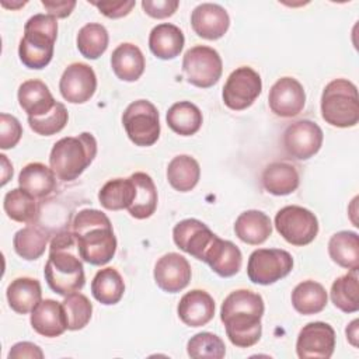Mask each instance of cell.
<instances>
[{
  "mask_svg": "<svg viewBox=\"0 0 359 359\" xmlns=\"http://www.w3.org/2000/svg\"><path fill=\"white\" fill-rule=\"evenodd\" d=\"M175 245L196 259L203 261L205 252L216 238V234L198 219H185L172 229Z\"/></svg>",
  "mask_w": 359,
  "mask_h": 359,
  "instance_id": "cell-16",
  "label": "cell"
},
{
  "mask_svg": "<svg viewBox=\"0 0 359 359\" xmlns=\"http://www.w3.org/2000/svg\"><path fill=\"white\" fill-rule=\"evenodd\" d=\"M43 273L48 286L60 296L66 297L83 289L84 268L72 231H60L52 238Z\"/></svg>",
  "mask_w": 359,
  "mask_h": 359,
  "instance_id": "cell-2",
  "label": "cell"
},
{
  "mask_svg": "<svg viewBox=\"0 0 359 359\" xmlns=\"http://www.w3.org/2000/svg\"><path fill=\"white\" fill-rule=\"evenodd\" d=\"M331 300L337 309L344 313H355L359 310V287L358 271L337 278L331 286Z\"/></svg>",
  "mask_w": 359,
  "mask_h": 359,
  "instance_id": "cell-37",
  "label": "cell"
},
{
  "mask_svg": "<svg viewBox=\"0 0 359 359\" xmlns=\"http://www.w3.org/2000/svg\"><path fill=\"white\" fill-rule=\"evenodd\" d=\"M203 261L219 276L230 278L240 271L243 264V255L240 248L234 243L216 236V238L205 252Z\"/></svg>",
  "mask_w": 359,
  "mask_h": 359,
  "instance_id": "cell-20",
  "label": "cell"
},
{
  "mask_svg": "<svg viewBox=\"0 0 359 359\" xmlns=\"http://www.w3.org/2000/svg\"><path fill=\"white\" fill-rule=\"evenodd\" d=\"M125 292V283L121 273L115 268L100 269L91 282V293L101 304H116Z\"/></svg>",
  "mask_w": 359,
  "mask_h": 359,
  "instance_id": "cell-35",
  "label": "cell"
},
{
  "mask_svg": "<svg viewBox=\"0 0 359 359\" xmlns=\"http://www.w3.org/2000/svg\"><path fill=\"white\" fill-rule=\"evenodd\" d=\"M335 349V331L323 321H314L304 325L296 341V352L302 359L321 358L328 359Z\"/></svg>",
  "mask_w": 359,
  "mask_h": 359,
  "instance_id": "cell-13",
  "label": "cell"
},
{
  "mask_svg": "<svg viewBox=\"0 0 359 359\" xmlns=\"http://www.w3.org/2000/svg\"><path fill=\"white\" fill-rule=\"evenodd\" d=\"M136 196V185L129 178H114L102 185L98 192V201L108 210L128 209Z\"/></svg>",
  "mask_w": 359,
  "mask_h": 359,
  "instance_id": "cell-34",
  "label": "cell"
},
{
  "mask_svg": "<svg viewBox=\"0 0 359 359\" xmlns=\"http://www.w3.org/2000/svg\"><path fill=\"white\" fill-rule=\"evenodd\" d=\"M165 119L170 129L181 136L195 135L202 126V112L191 101L172 104L167 111Z\"/></svg>",
  "mask_w": 359,
  "mask_h": 359,
  "instance_id": "cell-32",
  "label": "cell"
},
{
  "mask_svg": "<svg viewBox=\"0 0 359 359\" xmlns=\"http://www.w3.org/2000/svg\"><path fill=\"white\" fill-rule=\"evenodd\" d=\"M201 177L199 163L188 156L180 154L175 156L167 167V180L170 185L180 192H188L194 189Z\"/></svg>",
  "mask_w": 359,
  "mask_h": 359,
  "instance_id": "cell-33",
  "label": "cell"
},
{
  "mask_svg": "<svg viewBox=\"0 0 359 359\" xmlns=\"http://www.w3.org/2000/svg\"><path fill=\"white\" fill-rule=\"evenodd\" d=\"M180 6L178 0H143L142 7L144 13L153 18L171 17Z\"/></svg>",
  "mask_w": 359,
  "mask_h": 359,
  "instance_id": "cell-44",
  "label": "cell"
},
{
  "mask_svg": "<svg viewBox=\"0 0 359 359\" xmlns=\"http://www.w3.org/2000/svg\"><path fill=\"white\" fill-rule=\"evenodd\" d=\"M321 128L310 121L302 119L290 123L283 132V149L290 158L309 160L313 157L323 144Z\"/></svg>",
  "mask_w": 359,
  "mask_h": 359,
  "instance_id": "cell-12",
  "label": "cell"
},
{
  "mask_svg": "<svg viewBox=\"0 0 359 359\" xmlns=\"http://www.w3.org/2000/svg\"><path fill=\"white\" fill-rule=\"evenodd\" d=\"M72 233L79 255L91 265H105L116 251V237L108 216L97 209H81L73 219Z\"/></svg>",
  "mask_w": 359,
  "mask_h": 359,
  "instance_id": "cell-3",
  "label": "cell"
},
{
  "mask_svg": "<svg viewBox=\"0 0 359 359\" xmlns=\"http://www.w3.org/2000/svg\"><path fill=\"white\" fill-rule=\"evenodd\" d=\"M29 321L32 328L39 335L48 338L59 337L67 330L62 303L55 302L52 299L41 300L39 304L31 311Z\"/></svg>",
  "mask_w": 359,
  "mask_h": 359,
  "instance_id": "cell-22",
  "label": "cell"
},
{
  "mask_svg": "<svg viewBox=\"0 0 359 359\" xmlns=\"http://www.w3.org/2000/svg\"><path fill=\"white\" fill-rule=\"evenodd\" d=\"M41 3L55 18H66L76 7L74 0H42Z\"/></svg>",
  "mask_w": 359,
  "mask_h": 359,
  "instance_id": "cell-46",
  "label": "cell"
},
{
  "mask_svg": "<svg viewBox=\"0 0 359 359\" xmlns=\"http://www.w3.org/2000/svg\"><path fill=\"white\" fill-rule=\"evenodd\" d=\"M20 359V358H38L42 359L43 358V352L41 351V348L32 342H18L15 345H13V348L8 352V359Z\"/></svg>",
  "mask_w": 359,
  "mask_h": 359,
  "instance_id": "cell-47",
  "label": "cell"
},
{
  "mask_svg": "<svg viewBox=\"0 0 359 359\" xmlns=\"http://www.w3.org/2000/svg\"><path fill=\"white\" fill-rule=\"evenodd\" d=\"M77 49L87 59H98L108 48L109 36L104 25L98 22H88L79 29Z\"/></svg>",
  "mask_w": 359,
  "mask_h": 359,
  "instance_id": "cell-39",
  "label": "cell"
},
{
  "mask_svg": "<svg viewBox=\"0 0 359 359\" xmlns=\"http://www.w3.org/2000/svg\"><path fill=\"white\" fill-rule=\"evenodd\" d=\"M325 287L314 280H303L292 292V304L294 310L304 316H311L323 311L327 306Z\"/></svg>",
  "mask_w": 359,
  "mask_h": 359,
  "instance_id": "cell-30",
  "label": "cell"
},
{
  "mask_svg": "<svg viewBox=\"0 0 359 359\" xmlns=\"http://www.w3.org/2000/svg\"><path fill=\"white\" fill-rule=\"evenodd\" d=\"M154 280L167 293L185 289L191 280V265L188 259L177 252L163 255L154 265Z\"/></svg>",
  "mask_w": 359,
  "mask_h": 359,
  "instance_id": "cell-17",
  "label": "cell"
},
{
  "mask_svg": "<svg viewBox=\"0 0 359 359\" xmlns=\"http://www.w3.org/2000/svg\"><path fill=\"white\" fill-rule=\"evenodd\" d=\"M328 254L331 259L349 271L359 268V236L355 231L342 230L335 233L328 241Z\"/></svg>",
  "mask_w": 359,
  "mask_h": 359,
  "instance_id": "cell-29",
  "label": "cell"
},
{
  "mask_svg": "<svg viewBox=\"0 0 359 359\" xmlns=\"http://www.w3.org/2000/svg\"><path fill=\"white\" fill-rule=\"evenodd\" d=\"M236 236L251 245L262 244L272 233V223L266 213L261 210H245L240 213L234 223Z\"/></svg>",
  "mask_w": 359,
  "mask_h": 359,
  "instance_id": "cell-25",
  "label": "cell"
},
{
  "mask_svg": "<svg viewBox=\"0 0 359 359\" xmlns=\"http://www.w3.org/2000/svg\"><path fill=\"white\" fill-rule=\"evenodd\" d=\"M18 104L27 112L28 116L38 118L46 115L53 109L57 101H55L48 86L36 79L27 80L18 87Z\"/></svg>",
  "mask_w": 359,
  "mask_h": 359,
  "instance_id": "cell-21",
  "label": "cell"
},
{
  "mask_svg": "<svg viewBox=\"0 0 359 359\" xmlns=\"http://www.w3.org/2000/svg\"><path fill=\"white\" fill-rule=\"evenodd\" d=\"M22 136L20 121L8 114L0 115V149L7 150L14 147Z\"/></svg>",
  "mask_w": 359,
  "mask_h": 359,
  "instance_id": "cell-43",
  "label": "cell"
},
{
  "mask_svg": "<svg viewBox=\"0 0 359 359\" xmlns=\"http://www.w3.org/2000/svg\"><path fill=\"white\" fill-rule=\"evenodd\" d=\"M358 320H353L349 325H348V328H346V337L349 338V341H351V344L353 345V346H356L358 344H356V337H358Z\"/></svg>",
  "mask_w": 359,
  "mask_h": 359,
  "instance_id": "cell-48",
  "label": "cell"
},
{
  "mask_svg": "<svg viewBox=\"0 0 359 359\" xmlns=\"http://www.w3.org/2000/svg\"><path fill=\"white\" fill-rule=\"evenodd\" d=\"M182 72L187 81L199 88H209L216 84L223 72L219 52L210 46L196 45L188 49L182 59Z\"/></svg>",
  "mask_w": 359,
  "mask_h": 359,
  "instance_id": "cell-8",
  "label": "cell"
},
{
  "mask_svg": "<svg viewBox=\"0 0 359 359\" xmlns=\"http://www.w3.org/2000/svg\"><path fill=\"white\" fill-rule=\"evenodd\" d=\"M6 215L20 223H32L38 216V206L35 198L22 188L8 191L3 201Z\"/></svg>",
  "mask_w": 359,
  "mask_h": 359,
  "instance_id": "cell-38",
  "label": "cell"
},
{
  "mask_svg": "<svg viewBox=\"0 0 359 359\" xmlns=\"http://www.w3.org/2000/svg\"><path fill=\"white\" fill-rule=\"evenodd\" d=\"M136 185V196L128 212L135 219L150 217L157 208V189L151 177L146 172L137 171L130 175Z\"/></svg>",
  "mask_w": 359,
  "mask_h": 359,
  "instance_id": "cell-31",
  "label": "cell"
},
{
  "mask_svg": "<svg viewBox=\"0 0 359 359\" xmlns=\"http://www.w3.org/2000/svg\"><path fill=\"white\" fill-rule=\"evenodd\" d=\"M187 352L194 359H222L226 353L224 342L212 332H198L187 344Z\"/></svg>",
  "mask_w": 359,
  "mask_h": 359,
  "instance_id": "cell-41",
  "label": "cell"
},
{
  "mask_svg": "<svg viewBox=\"0 0 359 359\" xmlns=\"http://www.w3.org/2000/svg\"><path fill=\"white\" fill-rule=\"evenodd\" d=\"M144 56L142 50L129 42L118 45L111 55V67L122 81H136L144 72Z\"/></svg>",
  "mask_w": 359,
  "mask_h": 359,
  "instance_id": "cell-24",
  "label": "cell"
},
{
  "mask_svg": "<svg viewBox=\"0 0 359 359\" xmlns=\"http://www.w3.org/2000/svg\"><path fill=\"white\" fill-rule=\"evenodd\" d=\"M97 156V140L83 132L79 136H67L57 140L49 156V165L62 181H73L93 163Z\"/></svg>",
  "mask_w": 359,
  "mask_h": 359,
  "instance_id": "cell-5",
  "label": "cell"
},
{
  "mask_svg": "<svg viewBox=\"0 0 359 359\" xmlns=\"http://www.w3.org/2000/svg\"><path fill=\"white\" fill-rule=\"evenodd\" d=\"M264 310L261 294L248 289L234 290L224 299L220 307V320L233 345L250 348L259 341Z\"/></svg>",
  "mask_w": 359,
  "mask_h": 359,
  "instance_id": "cell-1",
  "label": "cell"
},
{
  "mask_svg": "<svg viewBox=\"0 0 359 359\" xmlns=\"http://www.w3.org/2000/svg\"><path fill=\"white\" fill-rule=\"evenodd\" d=\"M105 17L108 18H121L128 15L135 7V1H91Z\"/></svg>",
  "mask_w": 359,
  "mask_h": 359,
  "instance_id": "cell-45",
  "label": "cell"
},
{
  "mask_svg": "<svg viewBox=\"0 0 359 359\" xmlns=\"http://www.w3.org/2000/svg\"><path fill=\"white\" fill-rule=\"evenodd\" d=\"M262 90L259 74L248 67L241 66L230 73L223 86V102L233 111L247 109L254 104Z\"/></svg>",
  "mask_w": 359,
  "mask_h": 359,
  "instance_id": "cell-11",
  "label": "cell"
},
{
  "mask_svg": "<svg viewBox=\"0 0 359 359\" xmlns=\"http://www.w3.org/2000/svg\"><path fill=\"white\" fill-rule=\"evenodd\" d=\"M62 309L65 313L66 327L70 331H77L84 328L93 314V304L87 296L81 293H73L66 296L62 302Z\"/></svg>",
  "mask_w": 359,
  "mask_h": 359,
  "instance_id": "cell-40",
  "label": "cell"
},
{
  "mask_svg": "<svg viewBox=\"0 0 359 359\" xmlns=\"http://www.w3.org/2000/svg\"><path fill=\"white\" fill-rule=\"evenodd\" d=\"M67 119L69 114L66 107L62 102H56L53 109L46 115L38 118L28 116V123L35 133L41 136H52L55 133H59L66 126Z\"/></svg>",
  "mask_w": 359,
  "mask_h": 359,
  "instance_id": "cell-42",
  "label": "cell"
},
{
  "mask_svg": "<svg viewBox=\"0 0 359 359\" xmlns=\"http://www.w3.org/2000/svg\"><path fill=\"white\" fill-rule=\"evenodd\" d=\"M293 268L292 255L280 248H258L251 252L247 275L252 283L272 285L287 276Z\"/></svg>",
  "mask_w": 359,
  "mask_h": 359,
  "instance_id": "cell-10",
  "label": "cell"
},
{
  "mask_svg": "<svg viewBox=\"0 0 359 359\" xmlns=\"http://www.w3.org/2000/svg\"><path fill=\"white\" fill-rule=\"evenodd\" d=\"M122 123L128 137L136 146H151L160 136L158 111L147 100L130 102L122 115Z\"/></svg>",
  "mask_w": 359,
  "mask_h": 359,
  "instance_id": "cell-7",
  "label": "cell"
},
{
  "mask_svg": "<svg viewBox=\"0 0 359 359\" xmlns=\"http://www.w3.org/2000/svg\"><path fill=\"white\" fill-rule=\"evenodd\" d=\"M6 294L11 310L18 314H27L32 311L41 302V283L36 279L28 276L17 278L7 286Z\"/></svg>",
  "mask_w": 359,
  "mask_h": 359,
  "instance_id": "cell-27",
  "label": "cell"
},
{
  "mask_svg": "<svg viewBox=\"0 0 359 359\" xmlns=\"http://www.w3.org/2000/svg\"><path fill=\"white\" fill-rule=\"evenodd\" d=\"M18 184L34 198H45L55 189L56 175L50 167L42 163H29L21 170Z\"/></svg>",
  "mask_w": 359,
  "mask_h": 359,
  "instance_id": "cell-28",
  "label": "cell"
},
{
  "mask_svg": "<svg viewBox=\"0 0 359 359\" xmlns=\"http://www.w3.org/2000/svg\"><path fill=\"white\" fill-rule=\"evenodd\" d=\"M59 90L67 102H87L97 90V76L93 67L80 62L69 65L60 77Z\"/></svg>",
  "mask_w": 359,
  "mask_h": 359,
  "instance_id": "cell-14",
  "label": "cell"
},
{
  "mask_svg": "<svg viewBox=\"0 0 359 359\" xmlns=\"http://www.w3.org/2000/svg\"><path fill=\"white\" fill-rule=\"evenodd\" d=\"M268 102L271 111L280 118L299 115L306 104L303 86L293 77L279 79L269 90Z\"/></svg>",
  "mask_w": 359,
  "mask_h": 359,
  "instance_id": "cell-15",
  "label": "cell"
},
{
  "mask_svg": "<svg viewBox=\"0 0 359 359\" xmlns=\"http://www.w3.org/2000/svg\"><path fill=\"white\" fill-rule=\"evenodd\" d=\"M177 311L185 325L202 327L215 316V300L208 292L194 289L181 297Z\"/></svg>",
  "mask_w": 359,
  "mask_h": 359,
  "instance_id": "cell-19",
  "label": "cell"
},
{
  "mask_svg": "<svg viewBox=\"0 0 359 359\" xmlns=\"http://www.w3.org/2000/svg\"><path fill=\"white\" fill-rule=\"evenodd\" d=\"M57 36V21L50 14H35L24 25L18 56L28 69H43L53 57Z\"/></svg>",
  "mask_w": 359,
  "mask_h": 359,
  "instance_id": "cell-4",
  "label": "cell"
},
{
  "mask_svg": "<svg viewBox=\"0 0 359 359\" xmlns=\"http://www.w3.org/2000/svg\"><path fill=\"white\" fill-rule=\"evenodd\" d=\"M185 43L182 31L170 22L156 25L149 35V48L154 56L163 60L177 57Z\"/></svg>",
  "mask_w": 359,
  "mask_h": 359,
  "instance_id": "cell-23",
  "label": "cell"
},
{
  "mask_svg": "<svg viewBox=\"0 0 359 359\" xmlns=\"http://www.w3.org/2000/svg\"><path fill=\"white\" fill-rule=\"evenodd\" d=\"M321 116L337 128H352L359 122L356 86L346 79L330 81L321 94Z\"/></svg>",
  "mask_w": 359,
  "mask_h": 359,
  "instance_id": "cell-6",
  "label": "cell"
},
{
  "mask_svg": "<svg viewBox=\"0 0 359 359\" xmlns=\"http://www.w3.org/2000/svg\"><path fill=\"white\" fill-rule=\"evenodd\" d=\"M300 178L296 167L285 161H275L265 167L262 172V185L266 192L283 196L294 192Z\"/></svg>",
  "mask_w": 359,
  "mask_h": 359,
  "instance_id": "cell-26",
  "label": "cell"
},
{
  "mask_svg": "<svg viewBox=\"0 0 359 359\" xmlns=\"http://www.w3.org/2000/svg\"><path fill=\"white\" fill-rule=\"evenodd\" d=\"M48 240V231H45L42 227L29 224L14 234L13 245L15 252L21 258L27 261H34L38 259L45 252Z\"/></svg>",
  "mask_w": 359,
  "mask_h": 359,
  "instance_id": "cell-36",
  "label": "cell"
},
{
  "mask_svg": "<svg viewBox=\"0 0 359 359\" xmlns=\"http://www.w3.org/2000/svg\"><path fill=\"white\" fill-rule=\"evenodd\" d=\"M191 25L198 36L215 41L227 32L230 27V17L222 6L215 3H202L194 8L191 14Z\"/></svg>",
  "mask_w": 359,
  "mask_h": 359,
  "instance_id": "cell-18",
  "label": "cell"
},
{
  "mask_svg": "<svg viewBox=\"0 0 359 359\" xmlns=\"http://www.w3.org/2000/svg\"><path fill=\"white\" fill-rule=\"evenodd\" d=\"M278 233L290 244L303 247L310 244L318 233V220L316 215L297 205L285 206L275 216Z\"/></svg>",
  "mask_w": 359,
  "mask_h": 359,
  "instance_id": "cell-9",
  "label": "cell"
}]
</instances>
